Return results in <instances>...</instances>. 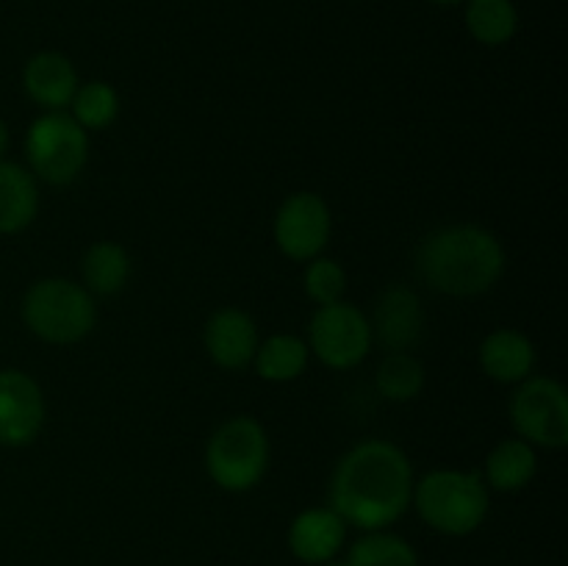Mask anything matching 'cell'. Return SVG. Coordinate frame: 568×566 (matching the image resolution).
<instances>
[{
  "instance_id": "obj_1",
  "label": "cell",
  "mask_w": 568,
  "mask_h": 566,
  "mask_svg": "<svg viewBox=\"0 0 568 566\" xmlns=\"http://www.w3.org/2000/svg\"><path fill=\"white\" fill-rule=\"evenodd\" d=\"M414 464L399 444L366 438L338 458L331 477V508L358 530H386L414 499Z\"/></svg>"
},
{
  "instance_id": "obj_2",
  "label": "cell",
  "mask_w": 568,
  "mask_h": 566,
  "mask_svg": "<svg viewBox=\"0 0 568 566\" xmlns=\"http://www.w3.org/2000/svg\"><path fill=\"white\" fill-rule=\"evenodd\" d=\"M505 247L488 228L460 222L427 233L416 266L427 286L447 297H477L503 281Z\"/></svg>"
},
{
  "instance_id": "obj_3",
  "label": "cell",
  "mask_w": 568,
  "mask_h": 566,
  "mask_svg": "<svg viewBox=\"0 0 568 566\" xmlns=\"http://www.w3.org/2000/svg\"><path fill=\"white\" fill-rule=\"evenodd\" d=\"M419 519L442 536H471L491 508V494L477 469H433L414 483Z\"/></svg>"
},
{
  "instance_id": "obj_4",
  "label": "cell",
  "mask_w": 568,
  "mask_h": 566,
  "mask_svg": "<svg viewBox=\"0 0 568 566\" xmlns=\"http://www.w3.org/2000/svg\"><path fill=\"white\" fill-rule=\"evenodd\" d=\"M22 322L48 344H75L94 331V297L70 277H42L22 294Z\"/></svg>"
},
{
  "instance_id": "obj_5",
  "label": "cell",
  "mask_w": 568,
  "mask_h": 566,
  "mask_svg": "<svg viewBox=\"0 0 568 566\" xmlns=\"http://www.w3.org/2000/svg\"><path fill=\"white\" fill-rule=\"evenodd\" d=\"M270 455L266 427L253 416H231L205 444V472L222 492L244 494L264 481Z\"/></svg>"
},
{
  "instance_id": "obj_6",
  "label": "cell",
  "mask_w": 568,
  "mask_h": 566,
  "mask_svg": "<svg viewBox=\"0 0 568 566\" xmlns=\"http://www.w3.org/2000/svg\"><path fill=\"white\" fill-rule=\"evenodd\" d=\"M26 159L33 178L50 186H70L89 161V131H83L70 111H44L26 131Z\"/></svg>"
},
{
  "instance_id": "obj_7",
  "label": "cell",
  "mask_w": 568,
  "mask_h": 566,
  "mask_svg": "<svg viewBox=\"0 0 568 566\" xmlns=\"http://www.w3.org/2000/svg\"><path fill=\"white\" fill-rule=\"evenodd\" d=\"M508 414L516 436L532 447L564 449L568 444V394L555 377L530 375L516 383Z\"/></svg>"
},
{
  "instance_id": "obj_8",
  "label": "cell",
  "mask_w": 568,
  "mask_h": 566,
  "mask_svg": "<svg viewBox=\"0 0 568 566\" xmlns=\"http://www.w3.org/2000/svg\"><path fill=\"white\" fill-rule=\"evenodd\" d=\"M372 322L355 303L338 300L331 305H316L314 316L308 322V344L311 355L322 361L327 370H355L364 364L372 350Z\"/></svg>"
},
{
  "instance_id": "obj_9",
  "label": "cell",
  "mask_w": 568,
  "mask_h": 566,
  "mask_svg": "<svg viewBox=\"0 0 568 566\" xmlns=\"http://www.w3.org/2000/svg\"><path fill=\"white\" fill-rule=\"evenodd\" d=\"M331 233V205L316 192L288 194L272 220V239H275L277 250L300 264L325 253Z\"/></svg>"
},
{
  "instance_id": "obj_10",
  "label": "cell",
  "mask_w": 568,
  "mask_h": 566,
  "mask_svg": "<svg viewBox=\"0 0 568 566\" xmlns=\"http://www.w3.org/2000/svg\"><path fill=\"white\" fill-rule=\"evenodd\" d=\"M48 416L42 386L28 372L0 370V444L28 447L39 438Z\"/></svg>"
},
{
  "instance_id": "obj_11",
  "label": "cell",
  "mask_w": 568,
  "mask_h": 566,
  "mask_svg": "<svg viewBox=\"0 0 568 566\" xmlns=\"http://www.w3.org/2000/svg\"><path fill=\"white\" fill-rule=\"evenodd\" d=\"M258 342L261 336L255 320L244 309H236V305L216 309L205 322V353L225 372H242L253 366Z\"/></svg>"
},
{
  "instance_id": "obj_12",
  "label": "cell",
  "mask_w": 568,
  "mask_h": 566,
  "mask_svg": "<svg viewBox=\"0 0 568 566\" xmlns=\"http://www.w3.org/2000/svg\"><path fill=\"white\" fill-rule=\"evenodd\" d=\"M372 338L383 344L388 353H408L416 347L425 331V309L414 289L388 286L381 294L372 316Z\"/></svg>"
},
{
  "instance_id": "obj_13",
  "label": "cell",
  "mask_w": 568,
  "mask_h": 566,
  "mask_svg": "<svg viewBox=\"0 0 568 566\" xmlns=\"http://www.w3.org/2000/svg\"><path fill=\"white\" fill-rule=\"evenodd\" d=\"M347 542V522L331 508H305L288 525V549L297 560L308 566H322L338 558Z\"/></svg>"
},
{
  "instance_id": "obj_14",
  "label": "cell",
  "mask_w": 568,
  "mask_h": 566,
  "mask_svg": "<svg viewBox=\"0 0 568 566\" xmlns=\"http://www.w3.org/2000/svg\"><path fill=\"white\" fill-rule=\"evenodd\" d=\"M78 70L59 50H39L22 67V89L42 111H67L75 98Z\"/></svg>"
},
{
  "instance_id": "obj_15",
  "label": "cell",
  "mask_w": 568,
  "mask_h": 566,
  "mask_svg": "<svg viewBox=\"0 0 568 566\" xmlns=\"http://www.w3.org/2000/svg\"><path fill=\"white\" fill-rule=\"evenodd\" d=\"M477 358H480L483 375L503 386H516L532 375L538 355L530 336L516 327H497L480 342Z\"/></svg>"
},
{
  "instance_id": "obj_16",
  "label": "cell",
  "mask_w": 568,
  "mask_h": 566,
  "mask_svg": "<svg viewBox=\"0 0 568 566\" xmlns=\"http://www.w3.org/2000/svg\"><path fill=\"white\" fill-rule=\"evenodd\" d=\"M39 214V189L31 170L17 161H0V233L14 236L33 225Z\"/></svg>"
},
{
  "instance_id": "obj_17",
  "label": "cell",
  "mask_w": 568,
  "mask_h": 566,
  "mask_svg": "<svg viewBox=\"0 0 568 566\" xmlns=\"http://www.w3.org/2000/svg\"><path fill=\"white\" fill-rule=\"evenodd\" d=\"M483 481L488 488L503 494L521 492L532 483V477L538 475V453L532 444H527L525 438H503L491 447V453L486 455V464H483Z\"/></svg>"
},
{
  "instance_id": "obj_18",
  "label": "cell",
  "mask_w": 568,
  "mask_h": 566,
  "mask_svg": "<svg viewBox=\"0 0 568 566\" xmlns=\"http://www.w3.org/2000/svg\"><path fill=\"white\" fill-rule=\"evenodd\" d=\"M131 255L122 244L100 239V242L89 244L87 253L81 259V286L87 289L92 297H114L131 281Z\"/></svg>"
},
{
  "instance_id": "obj_19",
  "label": "cell",
  "mask_w": 568,
  "mask_h": 566,
  "mask_svg": "<svg viewBox=\"0 0 568 566\" xmlns=\"http://www.w3.org/2000/svg\"><path fill=\"white\" fill-rule=\"evenodd\" d=\"M311 350L297 333H272L270 338L258 342L253 366L261 381L266 383H292L308 370Z\"/></svg>"
},
{
  "instance_id": "obj_20",
  "label": "cell",
  "mask_w": 568,
  "mask_h": 566,
  "mask_svg": "<svg viewBox=\"0 0 568 566\" xmlns=\"http://www.w3.org/2000/svg\"><path fill=\"white\" fill-rule=\"evenodd\" d=\"M464 22L483 48H503L519 33V9L514 0H466Z\"/></svg>"
},
{
  "instance_id": "obj_21",
  "label": "cell",
  "mask_w": 568,
  "mask_h": 566,
  "mask_svg": "<svg viewBox=\"0 0 568 566\" xmlns=\"http://www.w3.org/2000/svg\"><path fill=\"white\" fill-rule=\"evenodd\" d=\"M347 566H419L414 544L392 530H366L347 549Z\"/></svg>"
},
{
  "instance_id": "obj_22",
  "label": "cell",
  "mask_w": 568,
  "mask_h": 566,
  "mask_svg": "<svg viewBox=\"0 0 568 566\" xmlns=\"http://www.w3.org/2000/svg\"><path fill=\"white\" fill-rule=\"evenodd\" d=\"M425 366L414 353H388L375 372V386L392 403H410L425 388Z\"/></svg>"
},
{
  "instance_id": "obj_23",
  "label": "cell",
  "mask_w": 568,
  "mask_h": 566,
  "mask_svg": "<svg viewBox=\"0 0 568 566\" xmlns=\"http://www.w3.org/2000/svg\"><path fill=\"white\" fill-rule=\"evenodd\" d=\"M70 117L83 131H105L120 117V92L105 81H87L78 87Z\"/></svg>"
},
{
  "instance_id": "obj_24",
  "label": "cell",
  "mask_w": 568,
  "mask_h": 566,
  "mask_svg": "<svg viewBox=\"0 0 568 566\" xmlns=\"http://www.w3.org/2000/svg\"><path fill=\"white\" fill-rule=\"evenodd\" d=\"M303 289L305 294H308L311 303H338V300H344V294H347V270H344L336 259L316 255V259L305 261Z\"/></svg>"
},
{
  "instance_id": "obj_25",
  "label": "cell",
  "mask_w": 568,
  "mask_h": 566,
  "mask_svg": "<svg viewBox=\"0 0 568 566\" xmlns=\"http://www.w3.org/2000/svg\"><path fill=\"white\" fill-rule=\"evenodd\" d=\"M9 144H11L9 125H6V120H3V117H0V161H3L6 153H9Z\"/></svg>"
},
{
  "instance_id": "obj_26",
  "label": "cell",
  "mask_w": 568,
  "mask_h": 566,
  "mask_svg": "<svg viewBox=\"0 0 568 566\" xmlns=\"http://www.w3.org/2000/svg\"><path fill=\"white\" fill-rule=\"evenodd\" d=\"M427 3H433V6H442V9H453V6H460V3H466V0H427Z\"/></svg>"
},
{
  "instance_id": "obj_27",
  "label": "cell",
  "mask_w": 568,
  "mask_h": 566,
  "mask_svg": "<svg viewBox=\"0 0 568 566\" xmlns=\"http://www.w3.org/2000/svg\"><path fill=\"white\" fill-rule=\"evenodd\" d=\"M322 566H347V564H344V560H338V558H333V560H327V564H322Z\"/></svg>"
}]
</instances>
